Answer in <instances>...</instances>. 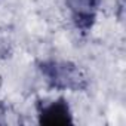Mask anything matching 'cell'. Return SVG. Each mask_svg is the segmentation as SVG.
<instances>
[{
	"label": "cell",
	"mask_w": 126,
	"mask_h": 126,
	"mask_svg": "<svg viewBox=\"0 0 126 126\" xmlns=\"http://www.w3.org/2000/svg\"><path fill=\"white\" fill-rule=\"evenodd\" d=\"M40 71L46 77L49 86L55 89L80 91L86 88V77L82 70L65 61H46L40 64Z\"/></svg>",
	"instance_id": "obj_1"
},
{
	"label": "cell",
	"mask_w": 126,
	"mask_h": 126,
	"mask_svg": "<svg viewBox=\"0 0 126 126\" xmlns=\"http://www.w3.org/2000/svg\"><path fill=\"white\" fill-rule=\"evenodd\" d=\"M39 123L40 125H70L73 123L70 105L64 98H59L49 104L39 105Z\"/></svg>",
	"instance_id": "obj_2"
},
{
	"label": "cell",
	"mask_w": 126,
	"mask_h": 126,
	"mask_svg": "<svg viewBox=\"0 0 126 126\" xmlns=\"http://www.w3.org/2000/svg\"><path fill=\"white\" fill-rule=\"evenodd\" d=\"M98 2L99 0H68L74 24L83 33L89 31L95 22Z\"/></svg>",
	"instance_id": "obj_3"
}]
</instances>
